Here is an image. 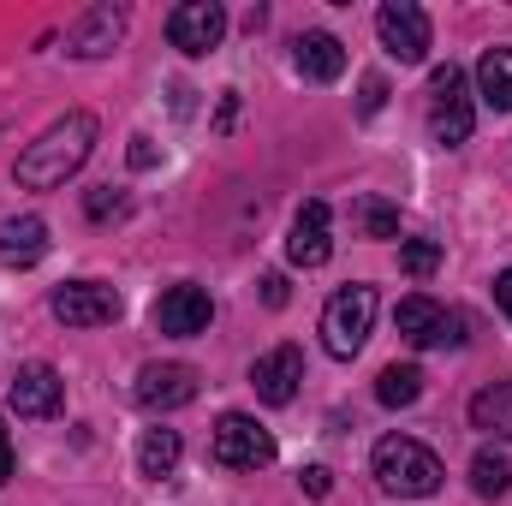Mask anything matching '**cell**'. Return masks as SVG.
<instances>
[{"label": "cell", "instance_id": "obj_1", "mask_svg": "<svg viewBox=\"0 0 512 506\" xmlns=\"http://www.w3.org/2000/svg\"><path fill=\"white\" fill-rule=\"evenodd\" d=\"M96 137H102V126H96L90 108L60 114L36 143H24V155H18V167H12L18 185H24V191H60L72 173H84V161L96 155Z\"/></svg>", "mask_w": 512, "mask_h": 506}, {"label": "cell", "instance_id": "obj_2", "mask_svg": "<svg viewBox=\"0 0 512 506\" xmlns=\"http://www.w3.org/2000/svg\"><path fill=\"white\" fill-rule=\"evenodd\" d=\"M370 471H376V483H382L387 495H399V501H423V495H435L447 483V465L423 441H411V435H382L376 453H370Z\"/></svg>", "mask_w": 512, "mask_h": 506}, {"label": "cell", "instance_id": "obj_3", "mask_svg": "<svg viewBox=\"0 0 512 506\" xmlns=\"http://www.w3.org/2000/svg\"><path fill=\"white\" fill-rule=\"evenodd\" d=\"M370 328H376V286L352 280V286H340L322 304V346H328V358H340V364L358 358L364 340H370Z\"/></svg>", "mask_w": 512, "mask_h": 506}, {"label": "cell", "instance_id": "obj_4", "mask_svg": "<svg viewBox=\"0 0 512 506\" xmlns=\"http://www.w3.org/2000/svg\"><path fill=\"white\" fill-rule=\"evenodd\" d=\"M393 322H399V334H405L417 352H459V346L471 340V316H465V310H447V304H435V298H423V292L399 298Z\"/></svg>", "mask_w": 512, "mask_h": 506}, {"label": "cell", "instance_id": "obj_5", "mask_svg": "<svg viewBox=\"0 0 512 506\" xmlns=\"http://www.w3.org/2000/svg\"><path fill=\"white\" fill-rule=\"evenodd\" d=\"M477 126V108H471V78L447 60V66H435L429 72V137L435 143H447V149H459L465 137Z\"/></svg>", "mask_w": 512, "mask_h": 506}, {"label": "cell", "instance_id": "obj_6", "mask_svg": "<svg viewBox=\"0 0 512 506\" xmlns=\"http://www.w3.org/2000/svg\"><path fill=\"white\" fill-rule=\"evenodd\" d=\"M215 465H227V471H262V465H274V435L256 417H245V411H227L215 423Z\"/></svg>", "mask_w": 512, "mask_h": 506}, {"label": "cell", "instance_id": "obj_7", "mask_svg": "<svg viewBox=\"0 0 512 506\" xmlns=\"http://www.w3.org/2000/svg\"><path fill=\"white\" fill-rule=\"evenodd\" d=\"M376 36H382V48L399 66L429 60V12L417 0H387L382 12H376Z\"/></svg>", "mask_w": 512, "mask_h": 506}, {"label": "cell", "instance_id": "obj_8", "mask_svg": "<svg viewBox=\"0 0 512 506\" xmlns=\"http://www.w3.org/2000/svg\"><path fill=\"white\" fill-rule=\"evenodd\" d=\"M48 310H54L66 328H108V322L120 316V292L102 286V280H66V286H54Z\"/></svg>", "mask_w": 512, "mask_h": 506}, {"label": "cell", "instance_id": "obj_9", "mask_svg": "<svg viewBox=\"0 0 512 506\" xmlns=\"http://www.w3.org/2000/svg\"><path fill=\"white\" fill-rule=\"evenodd\" d=\"M221 36H227V6L221 0H185V6L167 12V42L179 54H209V48H221Z\"/></svg>", "mask_w": 512, "mask_h": 506}, {"label": "cell", "instance_id": "obj_10", "mask_svg": "<svg viewBox=\"0 0 512 506\" xmlns=\"http://www.w3.org/2000/svg\"><path fill=\"white\" fill-rule=\"evenodd\" d=\"M131 399L143 405V411H179V405H191L197 399V370L191 364H143L137 381H131Z\"/></svg>", "mask_w": 512, "mask_h": 506}, {"label": "cell", "instance_id": "obj_11", "mask_svg": "<svg viewBox=\"0 0 512 506\" xmlns=\"http://www.w3.org/2000/svg\"><path fill=\"white\" fill-rule=\"evenodd\" d=\"M155 328L161 334H173V340H191V334H203L209 322H215V298L203 292V286H167L161 298H155Z\"/></svg>", "mask_w": 512, "mask_h": 506}, {"label": "cell", "instance_id": "obj_12", "mask_svg": "<svg viewBox=\"0 0 512 506\" xmlns=\"http://www.w3.org/2000/svg\"><path fill=\"white\" fill-rule=\"evenodd\" d=\"M286 256H292L298 268H322V262L334 256V215H328V203H322V197H310V203L292 215Z\"/></svg>", "mask_w": 512, "mask_h": 506}, {"label": "cell", "instance_id": "obj_13", "mask_svg": "<svg viewBox=\"0 0 512 506\" xmlns=\"http://www.w3.org/2000/svg\"><path fill=\"white\" fill-rule=\"evenodd\" d=\"M298 381H304V352L298 346H274V352H262L251 364V387L262 405H292Z\"/></svg>", "mask_w": 512, "mask_h": 506}, {"label": "cell", "instance_id": "obj_14", "mask_svg": "<svg viewBox=\"0 0 512 506\" xmlns=\"http://www.w3.org/2000/svg\"><path fill=\"white\" fill-rule=\"evenodd\" d=\"M6 399H12L18 417H54L66 405V381H60L54 364H24L12 376V387H6Z\"/></svg>", "mask_w": 512, "mask_h": 506}, {"label": "cell", "instance_id": "obj_15", "mask_svg": "<svg viewBox=\"0 0 512 506\" xmlns=\"http://www.w3.org/2000/svg\"><path fill=\"white\" fill-rule=\"evenodd\" d=\"M120 30H126V6H90V12L66 30V48H72L78 60H102V54H114Z\"/></svg>", "mask_w": 512, "mask_h": 506}, {"label": "cell", "instance_id": "obj_16", "mask_svg": "<svg viewBox=\"0 0 512 506\" xmlns=\"http://www.w3.org/2000/svg\"><path fill=\"white\" fill-rule=\"evenodd\" d=\"M292 60H298V72H304L310 84H334V78L346 72V42L328 36V30H304V36L292 42Z\"/></svg>", "mask_w": 512, "mask_h": 506}, {"label": "cell", "instance_id": "obj_17", "mask_svg": "<svg viewBox=\"0 0 512 506\" xmlns=\"http://www.w3.org/2000/svg\"><path fill=\"white\" fill-rule=\"evenodd\" d=\"M48 256V227L36 215H18V221H0V262L6 268H36Z\"/></svg>", "mask_w": 512, "mask_h": 506}, {"label": "cell", "instance_id": "obj_18", "mask_svg": "<svg viewBox=\"0 0 512 506\" xmlns=\"http://www.w3.org/2000/svg\"><path fill=\"white\" fill-rule=\"evenodd\" d=\"M477 96H483V108L512 114V48H489L477 60Z\"/></svg>", "mask_w": 512, "mask_h": 506}, {"label": "cell", "instance_id": "obj_19", "mask_svg": "<svg viewBox=\"0 0 512 506\" xmlns=\"http://www.w3.org/2000/svg\"><path fill=\"white\" fill-rule=\"evenodd\" d=\"M471 429L495 435V441H512V381H495L471 399Z\"/></svg>", "mask_w": 512, "mask_h": 506}, {"label": "cell", "instance_id": "obj_20", "mask_svg": "<svg viewBox=\"0 0 512 506\" xmlns=\"http://www.w3.org/2000/svg\"><path fill=\"white\" fill-rule=\"evenodd\" d=\"M179 453H185L179 429H143V441H137V471H143V477H173V471H179Z\"/></svg>", "mask_w": 512, "mask_h": 506}, {"label": "cell", "instance_id": "obj_21", "mask_svg": "<svg viewBox=\"0 0 512 506\" xmlns=\"http://www.w3.org/2000/svg\"><path fill=\"white\" fill-rule=\"evenodd\" d=\"M376 399H382L387 411L417 405V399H423V370H417V364H387L382 381H376Z\"/></svg>", "mask_w": 512, "mask_h": 506}, {"label": "cell", "instance_id": "obj_22", "mask_svg": "<svg viewBox=\"0 0 512 506\" xmlns=\"http://www.w3.org/2000/svg\"><path fill=\"white\" fill-rule=\"evenodd\" d=\"M471 489H477L483 501H501V495L512 489V465H507V453L483 447V453L471 459Z\"/></svg>", "mask_w": 512, "mask_h": 506}, {"label": "cell", "instance_id": "obj_23", "mask_svg": "<svg viewBox=\"0 0 512 506\" xmlns=\"http://www.w3.org/2000/svg\"><path fill=\"white\" fill-rule=\"evenodd\" d=\"M352 227H358L364 239H399V209L382 203V197H358V203H352Z\"/></svg>", "mask_w": 512, "mask_h": 506}, {"label": "cell", "instance_id": "obj_24", "mask_svg": "<svg viewBox=\"0 0 512 506\" xmlns=\"http://www.w3.org/2000/svg\"><path fill=\"white\" fill-rule=\"evenodd\" d=\"M399 268L417 274V280H429V274L441 268V245H435V239H405V245H399Z\"/></svg>", "mask_w": 512, "mask_h": 506}, {"label": "cell", "instance_id": "obj_25", "mask_svg": "<svg viewBox=\"0 0 512 506\" xmlns=\"http://www.w3.org/2000/svg\"><path fill=\"white\" fill-rule=\"evenodd\" d=\"M84 209H90V221H108V215H126V197H120L114 185H102V191L84 197Z\"/></svg>", "mask_w": 512, "mask_h": 506}, {"label": "cell", "instance_id": "obj_26", "mask_svg": "<svg viewBox=\"0 0 512 506\" xmlns=\"http://www.w3.org/2000/svg\"><path fill=\"white\" fill-rule=\"evenodd\" d=\"M382 102H387V84H382V78H364V96H358V114H382Z\"/></svg>", "mask_w": 512, "mask_h": 506}, {"label": "cell", "instance_id": "obj_27", "mask_svg": "<svg viewBox=\"0 0 512 506\" xmlns=\"http://www.w3.org/2000/svg\"><path fill=\"white\" fill-rule=\"evenodd\" d=\"M298 483H304V495H316V501H322V495H328V489H334V477H328V471H322V465H310V471H304V477H298Z\"/></svg>", "mask_w": 512, "mask_h": 506}, {"label": "cell", "instance_id": "obj_28", "mask_svg": "<svg viewBox=\"0 0 512 506\" xmlns=\"http://www.w3.org/2000/svg\"><path fill=\"white\" fill-rule=\"evenodd\" d=\"M131 167H155V149H149V137H131Z\"/></svg>", "mask_w": 512, "mask_h": 506}, {"label": "cell", "instance_id": "obj_29", "mask_svg": "<svg viewBox=\"0 0 512 506\" xmlns=\"http://www.w3.org/2000/svg\"><path fill=\"white\" fill-rule=\"evenodd\" d=\"M262 298L280 310V304H286V280H280V274H268V280H262Z\"/></svg>", "mask_w": 512, "mask_h": 506}, {"label": "cell", "instance_id": "obj_30", "mask_svg": "<svg viewBox=\"0 0 512 506\" xmlns=\"http://www.w3.org/2000/svg\"><path fill=\"white\" fill-rule=\"evenodd\" d=\"M495 304L507 310V322H512V268H507V274H501V280H495Z\"/></svg>", "mask_w": 512, "mask_h": 506}, {"label": "cell", "instance_id": "obj_31", "mask_svg": "<svg viewBox=\"0 0 512 506\" xmlns=\"http://www.w3.org/2000/svg\"><path fill=\"white\" fill-rule=\"evenodd\" d=\"M12 477V441H6V429H0V483Z\"/></svg>", "mask_w": 512, "mask_h": 506}]
</instances>
